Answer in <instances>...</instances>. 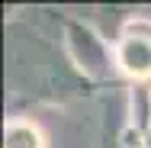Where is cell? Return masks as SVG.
<instances>
[{
	"mask_svg": "<svg viewBox=\"0 0 151 148\" xmlns=\"http://www.w3.org/2000/svg\"><path fill=\"white\" fill-rule=\"evenodd\" d=\"M61 39H64V55H68L71 71H77L84 81L113 77L116 55L106 48V39L93 26L81 23V19H64L61 23Z\"/></svg>",
	"mask_w": 151,
	"mask_h": 148,
	"instance_id": "cell-1",
	"label": "cell"
},
{
	"mask_svg": "<svg viewBox=\"0 0 151 148\" xmlns=\"http://www.w3.org/2000/svg\"><path fill=\"white\" fill-rule=\"evenodd\" d=\"M113 55H116V71H122L125 77H132L138 84L151 81V23L145 16H138L125 26Z\"/></svg>",
	"mask_w": 151,
	"mask_h": 148,
	"instance_id": "cell-2",
	"label": "cell"
},
{
	"mask_svg": "<svg viewBox=\"0 0 151 148\" xmlns=\"http://www.w3.org/2000/svg\"><path fill=\"white\" fill-rule=\"evenodd\" d=\"M3 148H48L42 129L29 119H10L3 126Z\"/></svg>",
	"mask_w": 151,
	"mask_h": 148,
	"instance_id": "cell-3",
	"label": "cell"
},
{
	"mask_svg": "<svg viewBox=\"0 0 151 148\" xmlns=\"http://www.w3.org/2000/svg\"><path fill=\"white\" fill-rule=\"evenodd\" d=\"M145 148H151V126H148V132H145Z\"/></svg>",
	"mask_w": 151,
	"mask_h": 148,
	"instance_id": "cell-4",
	"label": "cell"
}]
</instances>
